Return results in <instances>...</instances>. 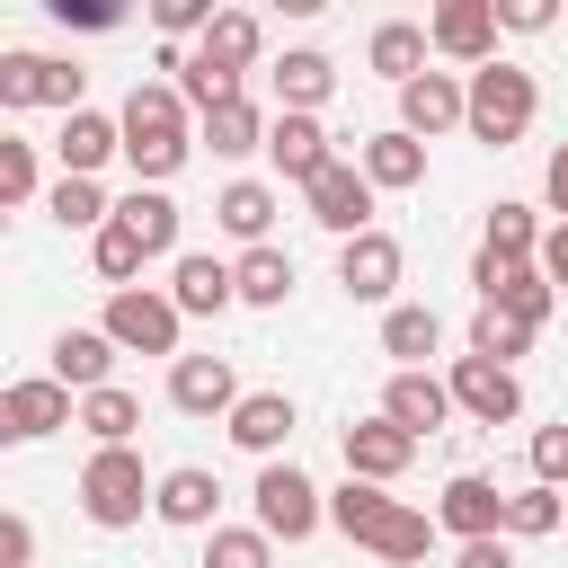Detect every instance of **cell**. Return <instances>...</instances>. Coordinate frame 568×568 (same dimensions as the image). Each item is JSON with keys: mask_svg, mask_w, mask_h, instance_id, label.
Here are the masks:
<instances>
[{"mask_svg": "<svg viewBox=\"0 0 568 568\" xmlns=\"http://www.w3.org/2000/svg\"><path fill=\"white\" fill-rule=\"evenodd\" d=\"M399 240L390 231H355V240H337V284H346V302H390L399 293Z\"/></svg>", "mask_w": 568, "mask_h": 568, "instance_id": "7c38bea8", "label": "cell"}, {"mask_svg": "<svg viewBox=\"0 0 568 568\" xmlns=\"http://www.w3.org/2000/svg\"><path fill=\"white\" fill-rule=\"evenodd\" d=\"M453 568H515V550H506V532H488V541H462Z\"/></svg>", "mask_w": 568, "mask_h": 568, "instance_id": "7dc6e473", "label": "cell"}, {"mask_svg": "<svg viewBox=\"0 0 568 568\" xmlns=\"http://www.w3.org/2000/svg\"><path fill=\"white\" fill-rule=\"evenodd\" d=\"M559 515H568V506H559V488H550V479H532V488H515V497H506V532H515V541L559 532Z\"/></svg>", "mask_w": 568, "mask_h": 568, "instance_id": "f35d334b", "label": "cell"}, {"mask_svg": "<svg viewBox=\"0 0 568 568\" xmlns=\"http://www.w3.org/2000/svg\"><path fill=\"white\" fill-rule=\"evenodd\" d=\"M453 408H462V417H479V426H506V417H524V382H515V364L453 355Z\"/></svg>", "mask_w": 568, "mask_h": 568, "instance_id": "8fae6325", "label": "cell"}, {"mask_svg": "<svg viewBox=\"0 0 568 568\" xmlns=\"http://www.w3.org/2000/svg\"><path fill=\"white\" fill-rule=\"evenodd\" d=\"M231 275H240V302H257V311H275V302L293 293V257H284L275 240H266V248H240Z\"/></svg>", "mask_w": 568, "mask_h": 568, "instance_id": "d6a6232c", "label": "cell"}, {"mask_svg": "<svg viewBox=\"0 0 568 568\" xmlns=\"http://www.w3.org/2000/svg\"><path fill=\"white\" fill-rule=\"evenodd\" d=\"M169 399H178L186 417H231L248 390H240V373H231L222 355H178V364H169Z\"/></svg>", "mask_w": 568, "mask_h": 568, "instance_id": "5bb4252c", "label": "cell"}, {"mask_svg": "<svg viewBox=\"0 0 568 568\" xmlns=\"http://www.w3.org/2000/svg\"><path fill=\"white\" fill-rule=\"evenodd\" d=\"M98 328H106L115 346H133V355H178V328H186V311H178L169 293H151V284H115Z\"/></svg>", "mask_w": 568, "mask_h": 568, "instance_id": "8992f818", "label": "cell"}, {"mask_svg": "<svg viewBox=\"0 0 568 568\" xmlns=\"http://www.w3.org/2000/svg\"><path fill=\"white\" fill-rule=\"evenodd\" d=\"M89 98V71L62 62V53H0V106H62L80 115Z\"/></svg>", "mask_w": 568, "mask_h": 568, "instance_id": "52a82bcc", "label": "cell"}, {"mask_svg": "<svg viewBox=\"0 0 568 568\" xmlns=\"http://www.w3.org/2000/svg\"><path fill=\"white\" fill-rule=\"evenodd\" d=\"M53 426H80V408H71V382L36 373V382H9V390H0V444H44Z\"/></svg>", "mask_w": 568, "mask_h": 568, "instance_id": "9c48e42d", "label": "cell"}, {"mask_svg": "<svg viewBox=\"0 0 568 568\" xmlns=\"http://www.w3.org/2000/svg\"><path fill=\"white\" fill-rule=\"evenodd\" d=\"M328 89H337V62H328L320 44H293V53L275 62V98H284V115H320Z\"/></svg>", "mask_w": 568, "mask_h": 568, "instance_id": "484cf974", "label": "cell"}, {"mask_svg": "<svg viewBox=\"0 0 568 568\" xmlns=\"http://www.w3.org/2000/svg\"><path fill=\"white\" fill-rule=\"evenodd\" d=\"M213 18H222V0H151V27H160L169 44H178V36H204Z\"/></svg>", "mask_w": 568, "mask_h": 568, "instance_id": "60d3db41", "label": "cell"}, {"mask_svg": "<svg viewBox=\"0 0 568 568\" xmlns=\"http://www.w3.org/2000/svg\"><path fill=\"white\" fill-rule=\"evenodd\" d=\"M355 160H364V178H373L382 195H399V186H426V142H417L408 124H390V133H373V142H364Z\"/></svg>", "mask_w": 568, "mask_h": 568, "instance_id": "cb8c5ba5", "label": "cell"}, {"mask_svg": "<svg viewBox=\"0 0 568 568\" xmlns=\"http://www.w3.org/2000/svg\"><path fill=\"white\" fill-rule=\"evenodd\" d=\"M275 559V532H257V524H213L204 532V568H266Z\"/></svg>", "mask_w": 568, "mask_h": 568, "instance_id": "d590c367", "label": "cell"}, {"mask_svg": "<svg viewBox=\"0 0 568 568\" xmlns=\"http://www.w3.org/2000/svg\"><path fill=\"white\" fill-rule=\"evenodd\" d=\"M44 213H53L62 231H106V222H115V204L98 195V178H62V186L44 195Z\"/></svg>", "mask_w": 568, "mask_h": 568, "instance_id": "e575fe53", "label": "cell"}, {"mask_svg": "<svg viewBox=\"0 0 568 568\" xmlns=\"http://www.w3.org/2000/svg\"><path fill=\"white\" fill-rule=\"evenodd\" d=\"M541 275L568 293V222H550V231H541Z\"/></svg>", "mask_w": 568, "mask_h": 568, "instance_id": "c3c4849f", "label": "cell"}, {"mask_svg": "<svg viewBox=\"0 0 568 568\" xmlns=\"http://www.w3.org/2000/svg\"><path fill=\"white\" fill-rule=\"evenodd\" d=\"M302 195H311V222H320L328 240H355V231H373V195H382V186L364 178V160H328Z\"/></svg>", "mask_w": 568, "mask_h": 568, "instance_id": "ba28073f", "label": "cell"}, {"mask_svg": "<svg viewBox=\"0 0 568 568\" xmlns=\"http://www.w3.org/2000/svg\"><path fill=\"white\" fill-rule=\"evenodd\" d=\"M541 186H550V213H559V222H568V142H559V151H550V169H541Z\"/></svg>", "mask_w": 568, "mask_h": 568, "instance_id": "681fc988", "label": "cell"}, {"mask_svg": "<svg viewBox=\"0 0 568 568\" xmlns=\"http://www.w3.org/2000/svg\"><path fill=\"white\" fill-rule=\"evenodd\" d=\"M186 151H195V133H186L178 80H142V89L124 98V160H133V186H169V178L186 169Z\"/></svg>", "mask_w": 568, "mask_h": 568, "instance_id": "7a4b0ae2", "label": "cell"}, {"mask_svg": "<svg viewBox=\"0 0 568 568\" xmlns=\"http://www.w3.org/2000/svg\"><path fill=\"white\" fill-rule=\"evenodd\" d=\"M204 151H213V160H248V151H266V115H257L248 98L213 106V115H204Z\"/></svg>", "mask_w": 568, "mask_h": 568, "instance_id": "f546056e", "label": "cell"}, {"mask_svg": "<svg viewBox=\"0 0 568 568\" xmlns=\"http://www.w3.org/2000/svg\"><path fill=\"white\" fill-rule=\"evenodd\" d=\"M89 257H98V275H106V284H133V275H142V257H151V248H142V231H133V222H124V213H115V222H106V231H98V240H89Z\"/></svg>", "mask_w": 568, "mask_h": 568, "instance_id": "74e56055", "label": "cell"}, {"mask_svg": "<svg viewBox=\"0 0 568 568\" xmlns=\"http://www.w3.org/2000/svg\"><path fill=\"white\" fill-rule=\"evenodd\" d=\"M266 160H275V178L311 186L337 151H328V133H320V115H275V124H266Z\"/></svg>", "mask_w": 568, "mask_h": 568, "instance_id": "ffe728a7", "label": "cell"}, {"mask_svg": "<svg viewBox=\"0 0 568 568\" xmlns=\"http://www.w3.org/2000/svg\"><path fill=\"white\" fill-rule=\"evenodd\" d=\"M115 213L142 231V248H151V257H186V248H178V204H169V186H133Z\"/></svg>", "mask_w": 568, "mask_h": 568, "instance_id": "4dcf8cb0", "label": "cell"}, {"mask_svg": "<svg viewBox=\"0 0 568 568\" xmlns=\"http://www.w3.org/2000/svg\"><path fill=\"white\" fill-rule=\"evenodd\" d=\"M0 204H36V142H0Z\"/></svg>", "mask_w": 568, "mask_h": 568, "instance_id": "b9f144b4", "label": "cell"}, {"mask_svg": "<svg viewBox=\"0 0 568 568\" xmlns=\"http://www.w3.org/2000/svg\"><path fill=\"white\" fill-rule=\"evenodd\" d=\"M62 178H98L115 151H124V115H98V106H80V115H62Z\"/></svg>", "mask_w": 568, "mask_h": 568, "instance_id": "d6986e66", "label": "cell"}, {"mask_svg": "<svg viewBox=\"0 0 568 568\" xmlns=\"http://www.w3.org/2000/svg\"><path fill=\"white\" fill-rule=\"evenodd\" d=\"M257 532H275V541H311L320 524H328V497L311 488V470H293V462H257Z\"/></svg>", "mask_w": 568, "mask_h": 568, "instance_id": "5b68a950", "label": "cell"}, {"mask_svg": "<svg viewBox=\"0 0 568 568\" xmlns=\"http://www.w3.org/2000/svg\"><path fill=\"white\" fill-rule=\"evenodd\" d=\"M80 426H89L98 444H133L142 399H133V390H115V382H106V390H80Z\"/></svg>", "mask_w": 568, "mask_h": 568, "instance_id": "836d02e7", "label": "cell"}, {"mask_svg": "<svg viewBox=\"0 0 568 568\" xmlns=\"http://www.w3.org/2000/svg\"><path fill=\"white\" fill-rule=\"evenodd\" d=\"M257 44H266V27H257L248 9H222V18L195 36V62H204V71H222V80H240V71L257 62Z\"/></svg>", "mask_w": 568, "mask_h": 568, "instance_id": "603a6c76", "label": "cell"}, {"mask_svg": "<svg viewBox=\"0 0 568 568\" xmlns=\"http://www.w3.org/2000/svg\"><path fill=\"white\" fill-rule=\"evenodd\" d=\"M151 497H160V479H142V453H133V444H98V453H89V470H80V515H89L98 532L142 524Z\"/></svg>", "mask_w": 568, "mask_h": 568, "instance_id": "3957f363", "label": "cell"}, {"mask_svg": "<svg viewBox=\"0 0 568 568\" xmlns=\"http://www.w3.org/2000/svg\"><path fill=\"white\" fill-rule=\"evenodd\" d=\"M213 222H222L240 248H266V231H275V186H266V178H231V186L213 195Z\"/></svg>", "mask_w": 568, "mask_h": 568, "instance_id": "d4e9b609", "label": "cell"}, {"mask_svg": "<svg viewBox=\"0 0 568 568\" xmlns=\"http://www.w3.org/2000/svg\"><path fill=\"white\" fill-rule=\"evenodd\" d=\"M426 53H435V36L426 27H408V18H390V27H373V44H364V62L390 80V89H408L417 71H426Z\"/></svg>", "mask_w": 568, "mask_h": 568, "instance_id": "83f0119b", "label": "cell"}, {"mask_svg": "<svg viewBox=\"0 0 568 568\" xmlns=\"http://www.w3.org/2000/svg\"><path fill=\"white\" fill-rule=\"evenodd\" d=\"M399 124H408L417 142H435V133L470 124V80H453V71H417V80L399 89Z\"/></svg>", "mask_w": 568, "mask_h": 568, "instance_id": "4fadbf2b", "label": "cell"}, {"mask_svg": "<svg viewBox=\"0 0 568 568\" xmlns=\"http://www.w3.org/2000/svg\"><path fill=\"white\" fill-rule=\"evenodd\" d=\"M532 115H541L532 71H515V62H479V71H470V142L506 151V142L532 133Z\"/></svg>", "mask_w": 568, "mask_h": 568, "instance_id": "277c9868", "label": "cell"}, {"mask_svg": "<svg viewBox=\"0 0 568 568\" xmlns=\"http://www.w3.org/2000/svg\"><path fill=\"white\" fill-rule=\"evenodd\" d=\"M106 373H115V337H106V328H62V337H53V382L106 390Z\"/></svg>", "mask_w": 568, "mask_h": 568, "instance_id": "4316f807", "label": "cell"}, {"mask_svg": "<svg viewBox=\"0 0 568 568\" xmlns=\"http://www.w3.org/2000/svg\"><path fill=\"white\" fill-rule=\"evenodd\" d=\"M27 559H36V524L9 515V524H0V568H27Z\"/></svg>", "mask_w": 568, "mask_h": 568, "instance_id": "bcb514c9", "label": "cell"}, {"mask_svg": "<svg viewBox=\"0 0 568 568\" xmlns=\"http://www.w3.org/2000/svg\"><path fill=\"white\" fill-rule=\"evenodd\" d=\"M426 36H435V53L444 62H497V36H506V18H497V0H435L426 9Z\"/></svg>", "mask_w": 568, "mask_h": 568, "instance_id": "30bf717a", "label": "cell"}, {"mask_svg": "<svg viewBox=\"0 0 568 568\" xmlns=\"http://www.w3.org/2000/svg\"><path fill=\"white\" fill-rule=\"evenodd\" d=\"M275 9H284V18H320L328 0H275Z\"/></svg>", "mask_w": 568, "mask_h": 568, "instance_id": "f907efd6", "label": "cell"}, {"mask_svg": "<svg viewBox=\"0 0 568 568\" xmlns=\"http://www.w3.org/2000/svg\"><path fill=\"white\" fill-rule=\"evenodd\" d=\"M213 506H222V479H213V470H195V462L160 470V497H151L160 524H178V532H213Z\"/></svg>", "mask_w": 568, "mask_h": 568, "instance_id": "ac0fdd59", "label": "cell"}, {"mask_svg": "<svg viewBox=\"0 0 568 568\" xmlns=\"http://www.w3.org/2000/svg\"><path fill=\"white\" fill-rule=\"evenodd\" d=\"M435 346H444V320H435L426 302H390V311H382V355H399V373L426 364Z\"/></svg>", "mask_w": 568, "mask_h": 568, "instance_id": "f1b7e54d", "label": "cell"}, {"mask_svg": "<svg viewBox=\"0 0 568 568\" xmlns=\"http://www.w3.org/2000/svg\"><path fill=\"white\" fill-rule=\"evenodd\" d=\"M488 248H497V257H541V222H532V204L497 195V204H488Z\"/></svg>", "mask_w": 568, "mask_h": 568, "instance_id": "8d00e7d4", "label": "cell"}, {"mask_svg": "<svg viewBox=\"0 0 568 568\" xmlns=\"http://www.w3.org/2000/svg\"><path fill=\"white\" fill-rule=\"evenodd\" d=\"M435 524H444V532H462V541H488V532H506V488H497V479H479V470H462V479H444Z\"/></svg>", "mask_w": 568, "mask_h": 568, "instance_id": "2e32d148", "label": "cell"}, {"mask_svg": "<svg viewBox=\"0 0 568 568\" xmlns=\"http://www.w3.org/2000/svg\"><path fill=\"white\" fill-rule=\"evenodd\" d=\"M497 18H506V36H541L559 18V0H497Z\"/></svg>", "mask_w": 568, "mask_h": 568, "instance_id": "f6af8a7d", "label": "cell"}, {"mask_svg": "<svg viewBox=\"0 0 568 568\" xmlns=\"http://www.w3.org/2000/svg\"><path fill=\"white\" fill-rule=\"evenodd\" d=\"M532 479H550V488H559V479H568V417H559V426H541V435H532Z\"/></svg>", "mask_w": 568, "mask_h": 568, "instance_id": "ee69618b", "label": "cell"}, {"mask_svg": "<svg viewBox=\"0 0 568 568\" xmlns=\"http://www.w3.org/2000/svg\"><path fill=\"white\" fill-rule=\"evenodd\" d=\"M532 337H541V328H532V320H515L506 302H479V311H470V355H488V364H515Z\"/></svg>", "mask_w": 568, "mask_h": 568, "instance_id": "1f68e13d", "label": "cell"}, {"mask_svg": "<svg viewBox=\"0 0 568 568\" xmlns=\"http://www.w3.org/2000/svg\"><path fill=\"white\" fill-rule=\"evenodd\" d=\"M328 524L355 541V550H373V559H390V568H417L426 550H435V515H417V506H399V497H382V479H346L337 497H328Z\"/></svg>", "mask_w": 568, "mask_h": 568, "instance_id": "6da1fadb", "label": "cell"}, {"mask_svg": "<svg viewBox=\"0 0 568 568\" xmlns=\"http://www.w3.org/2000/svg\"><path fill=\"white\" fill-rule=\"evenodd\" d=\"M382 417H399L408 435H435V426L453 417V382H435L426 364H408V373H390V390H382Z\"/></svg>", "mask_w": 568, "mask_h": 568, "instance_id": "44dd1931", "label": "cell"}, {"mask_svg": "<svg viewBox=\"0 0 568 568\" xmlns=\"http://www.w3.org/2000/svg\"><path fill=\"white\" fill-rule=\"evenodd\" d=\"M417 462V435L399 426V417H364V426H346V479H399Z\"/></svg>", "mask_w": 568, "mask_h": 568, "instance_id": "9a60e30c", "label": "cell"}, {"mask_svg": "<svg viewBox=\"0 0 568 568\" xmlns=\"http://www.w3.org/2000/svg\"><path fill=\"white\" fill-rule=\"evenodd\" d=\"M426 9H435V0H426Z\"/></svg>", "mask_w": 568, "mask_h": 568, "instance_id": "816d5d0a", "label": "cell"}, {"mask_svg": "<svg viewBox=\"0 0 568 568\" xmlns=\"http://www.w3.org/2000/svg\"><path fill=\"white\" fill-rule=\"evenodd\" d=\"M497 302H506L515 320H532V328H541V320H550V302H559V284L541 275V257H524V266H515V284H506Z\"/></svg>", "mask_w": 568, "mask_h": 568, "instance_id": "ab89813d", "label": "cell"}, {"mask_svg": "<svg viewBox=\"0 0 568 568\" xmlns=\"http://www.w3.org/2000/svg\"><path fill=\"white\" fill-rule=\"evenodd\" d=\"M62 27H80V36H106V27H124V0H44Z\"/></svg>", "mask_w": 568, "mask_h": 568, "instance_id": "7bdbcfd3", "label": "cell"}, {"mask_svg": "<svg viewBox=\"0 0 568 568\" xmlns=\"http://www.w3.org/2000/svg\"><path fill=\"white\" fill-rule=\"evenodd\" d=\"M169 302H178L186 320H213V311H231V302H240V275H231L222 257H204V248H186V257L169 266Z\"/></svg>", "mask_w": 568, "mask_h": 568, "instance_id": "e0dca14e", "label": "cell"}, {"mask_svg": "<svg viewBox=\"0 0 568 568\" xmlns=\"http://www.w3.org/2000/svg\"><path fill=\"white\" fill-rule=\"evenodd\" d=\"M293 426H302V417H293V399H284V390H248V399L231 408V444H240V453H257V462H275V453L293 444Z\"/></svg>", "mask_w": 568, "mask_h": 568, "instance_id": "7402d4cb", "label": "cell"}]
</instances>
